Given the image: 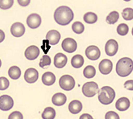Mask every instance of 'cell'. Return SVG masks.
<instances>
[{
    "label": "cell",
    "mask_w": 133,
    "mask_h": 119,
    "mask_svg": "<svg viewBox=\"0 0 133 119\" xmlns=\"http://www.w3.org/2000/svg\"><path fill=\"white\" fill-rule=\"evenodd\" d=\"M67 64V57L63 53H57L54 57V65L58 68H64Z\"/></svg>",
    "instance_id": "obj_16"
},
{
    "label": "cell",
    "mask_w": 133,
    "mask_h": 119,
    "mask_svg": "<svg viewBox=\"0 0 133 119\" xmlns=\"http://www.w3.org/2000/svg\"><path fill=\"white\" fill-rule=\"evenodd\" d=\"M54 19L59 25H68L74 19V12L69 6H59L54 13Z\"/></svg>",
    "instance_id": "obj_1"
},
{
    "label": "cell",
    "mask_w": 133,
    "mask_h": 119,
    "mask_svg": "<svg viewBox=\"0 0 133 119\" xmlns=\"http://www.w3.org/2000/svg\"><path fill=\"white\" fill-rule=\"evenodd\" d=\"M8 119H23V114L19 111H15L9 115Z\"/></svg>",
    "instance_id": "obj_34"
},
{
    "label": "cell",
    "mask_w": 133,
    "mask_h": 119,
    "mask_svg": "<svg viewBox=\"0 0 133 119\" xmlns=\"http://www.w3.org/2000/svg\"><path fill=\"white\" fill-rule=\"evenodd\" d=\"M18 1V3L22 6H27L29 5L31 0H17Z\"/></svg>",
    "instance_id": "obj_37"
},
{
    "label": "cell",
    "mask_w": 133,
    "mask_h": 119,
    "mask_svg": "<svg viewBox=\"0 0 133 119\" xmlns=\"http://www.w3.org/2000/svg\"><path fill=\"white\" fill-rule=\"evenodd\" d=\"M50 65H51V58L48 55H44L42 58L41 59L39 65H40V67L42 68H45V67L49 66Z\"/></svg>",
    "instance_id": "obj_30"
},
{
    "label": "cell",
    "mask_w": 133,
    "mask_h": 119,
    "mask_svg": "<svg viewBox=\"0 0 133 119\" xmlns=\"http://www.w3.org/2000/svg\"><path fill=\"white\" fill-rule=\"evenodd\" d=\"M113 68V64L110 60L104 59L99 63L98 65V69L100 71V73L103 75H107L110 74L111 72L112 71Z\"/></svg>",
    "instance_id": "obj_11"
},
{
    "label": "cell",
    "mask_w": 133,
    "mask_h": 119,
    "mask_svg": "<svg viewBox=\"0 0 133 119\" xmlns=\"http://www.w3.org/2000/svg\"><path fill=\"white\" fill-rule=\"evenodd\" d=\"M39 78V73L38 71L35 68H28L25 71L24 73V80L26 82L32 84L35 83Z\"/></svg>",
    "instance_id": "obj_12"
},
{
    "label": "cell",
    "mask_w": 133,
    "mask_h": 119,
    "mask_svg": "<svg viewBox=\"0 0 133 119\" xmlns=\"http://www.w3.org/2000/svg\"><path fill=\"white\" fill-rule=\"evenodd\" d=\"M125 2H129V1H131V0H124Z\"/></svg>",
    "instance_id": "obj_41"
},
{
    "label": "cell",
    "mask_w": 133,
    "mask_h": 119,
    "mask_svg": "<svg viewBox=\"0 0 133 119\" xmlns=\"http://www.w3.org/2000/svg\"><path fill=\"white\" fill-rule=\"evenodd\" d=\"M72 30L76 34H82L85 30V27L82 24V23L75 22L73 23V25H72Z\"/></svg>",
    "instance_id": "obj_27"
},
{
    "label": "cell",
    "mask_w": 133,
    "mask_h": 119,
    "mask_svg": "<svg viewBox=\"0 0 133 119\" xmlns=\"http://www.w3.org/2000/svg\"><path fill=\"white\" fill-rule=\"evenodd\" d=\"M133 71V60L129 57L121 58L116 64V73L119 76L126 77Z\"/></svg>",
    "instance_id": "obj_2"
},
{
    "label": "cell",
    "mask_w": 133,
    "mask_h": 119,
    "mask_svg": "<svg viewBox=\"0 0 133 119\" xmlns=\"http://www.w3.org/2000/svg\"><path fill=\"white\" fill-rule=\"evenodd\" d=\"M8 75L12 80H18L21 76V70L17 66H12L8 70Z\"/></svg>",
    "instance_id": "obj_22"
},
{
    "label": "cell",
    "mask_w": 133,
    "mask_h": 119,
    "mask_svg": "<svg viewBox=\"0 0 133 119\" xmlns=\"http://www.w3.org/2000/svg\"><path fill=\"white\" fill-rule=\"evenodd\" d=\"M14 106V101L8 95H3L0 97V109L8 111Z\"/></svg>",
    "instance_id": "obj_7"
},
{
    "label": "cell",
    "mask_w": 133,
    "mask_h": 119,
    "mask_svg": "<svg viewBox=\"0 0 133 119\" xmlns=\"http://www.w3.org/2000/svg\"><path fill=\"white\" fill-rule=\"evenodd\" d=\"M1 65H2V61H1V60H0V68H1Z\"/></svg>",
    "instance_id": "obj_40"
},
{
    "label": "cell",
    "mask_w": 133,
    "mask_h": 119,
    "mask_svg": "<svg viewBox=\"0 0 133 119\" xmlns=\"http://www.w3.org/2000/svg\"><path fill=\"white\" fill-rule=\"evenodd\" d=\"M82 109V104L80 101L74 100L69 103V112L73 114H77L80 113Z\"/></svg>",
    "instance_id": "obj_19"
},
{
    "label": "cell",
    "mask_w": 133,
    "mask_h": 119,
    "mask_svg": "<svg viewBox=\"0 0 133 119\" xmlns=\"http://www.w3.org/2000/svg\"><path fill=\"white\" fill-rule=\"evenodd\" d=\"M128 26L126 23H120V24L117 27V33L119 36H126L128 33Z\"/></svg>",
    "instance_id": "obj_29"
},
{
    "label": "cell",
    "mask_w": 133,
    "mask_h": 119,
    "mask_svg": "<svg viewBox=\"0 0 133 119\" xmlns=\"http://www.w3.org/2000/svg\"><path fill=\"white\" fill-rule=\"evenodd\" d=\"M130 101L128 97H121L115 103L116 109L119 111H126L130 107Z\"/></svg>",
    "instance_id": "obj_18"
},
{
    "label": "cell",
    "mask_w": 133,
    "mask_h": 119,
    "mask_svg": "<svg viewBox=\"0 0 133 119\" xmlns=\"http://www.w3.org/2000/svg\"><path fill=\"white\" fill-rule=\"evenodd\" d=\"M14 0H0V9L8 10L13 6Z\"/></svg>",
    "instance_id": "obj_31"
},
{
    "label": "cell",
    "mask_w": 133,
    "mask_h": 119,
    "mask_svg": "<svg viewBox=\"0 0 133 119\" xmlns=\"http://www.w3.org/2000/svg\"><path fill=\"white\" fill-rule=\"evenodd\" d=\"M119 14L117 11H112L107 16V23H109V24H115V23L119 20Z\"/></svg>",
    "instance_id": "obj_26"
},
{
    "label": "cell",
    "mask_w": 133,
    "mask_h": 119,
    "mask_svg": "<svg viewBox=\"0 0 133 119\" xmlns=\"http://www.w3.org/2000/svg\"><path fill=\"white\" fill-rule=\"evenodd\" d=\"M11 33L15 37H21L25 33V27L21 23H14L11 27Z\"/></svg>",
    "instance_id": "obj_13"
},
{
    "label": "cell",
    "mask_w": 133,
    "mask_h": 119,
    "mask_svg": "<svg viewBox=\"0 0 133 119\" xmlns=\"http://www.w3.org/2000/svg\"><path fill=\"white\" fill-rule=\"evenodd\" d=\"M56 117V111L52 107H47L42 113L43 119H54Z\"/></svg>",
    "instance_id": "obj_23"
},
{
    "label": "cell",
    "mask_w": 133,
    "mask_h": 119,
    "mask_svg": "<svg viewBox=\"0 0 133 119\" xmlns=\"http://www.w3.org/2000/svg\"><path fill=\"white\" fill-rule=\"evenodd\" d=\"M27 24L28 26L32 28L36 29L40 27L41 24V18L38 14H31L27 18Z\"/></svg>",
    "instance_id": "obj_10"
},
{
    "label": "cell",
    "mask_w": 133,
    "mask_h": 119,
    "mask_svg": "<svg viewBox=\"0 0 133 119\" xmlns=\"http://www.w3.org/2000/svg\"><path fill=\"white\" fill-rule=\"evenodd\" d=\"M39 55H40V49H39L38 47L35 45L29 46L24 52L25 57L29 60H36L39 57Z\"/></svg>",
    "instance_id": "obj_14"
},
{
    "label": "cell",
    "mask_w": 133,
    "mask_h": 119,
    "mask_svg": "<svg viewBox=\"0 0 133 119\" xmlns=\"http://www.w3.org/2000/svg\"><path fill=\"white\" fill-rule=\"evenodd\" d=\"M85 55L90 60H97L101 55V52L99 50V48L97 46H89L87 49H85Z\"/></svg>",
    "instance_id": "obj_9"
},
{
    "label": "cell",
    "mask_w": 133,
    "mask_h": 119,
    "mask_svg": "<svg viewBox=\"0 0 133 119\" xmlns=\"http://www.w3.org/2000/svg\"><path fill=\"white\" fill-rule=\"evenodd\" d=\"M41 47H42L44 52L46 55L47 52H48L49 51V49H50V44H49V40H47V39H44V40H43V45H42Z\"/></svg>",
    "instance_id": "obj_35"
},
{
    "label": "cell",
    "mask_w": 133,
    "mask_h": 119,
    "mask_svg": "<svg viewBox=\"0 0 133 119\" xmlns=\"http://www.w3.org/2000/svg\"><path fill=\"white\" fill-rule=\"evenodd\" d=\"M115 97V92L110 86H104L98 91V101L103 105H110Z\"/></svg>",
    "instance_id": "obj_3"
},
{
    "label": "cell",
    "mask_w": 133,
    "mask_h": 119,
    "mask_svg": "<svg viewBox=\"0 0 133 119\" xmlns=\"http://www.w3.org/2000/svg\"><path fill=\"white\" fill-rule=\"evenodd\" d=\"M105 119H120L119 114L114 111H109L105 115Z\"/></svg>",
    "instance_id": "obj_33"
},
{
    "label": "cell",
    "mask_w": 133,
    "mask_h": 119,
    "mask_svg": "<svg viewBox=\"0 0 133 119\" xmlns=\"http://www.w3.org/2000/svg\"><path fill=\"white\" fill-rule=\"evenodd\" d=\"M79 119H94V118L89 114H83L82 115H81V117H79Z\"/></svg>",
    "instance_id": "obj_38"
},
{
    "label": "cell",
    "mask_w": 133,
    "mask_h": 119,
    "mask_svg": "<svg viewBox=\"0 0 133 119\" xmlns=\"http://www.w3.org/2000/svg\"><path fill=\"white\" fill-rule=\"evenodd\" d=\"M119 49V44L115 39H109L105 45V52L106 54L109 57L115 55Z\"/></svg>",
    "instance_id": "obj_8"
},
{
    "label": "cell",
    "mask_w": 133,
    "mask_h": 119,
    "mask_svg": "<svg viewBox=\"0 0 133 119\" xmlns=\"http://www.w3.org/2000/svg\"><path fill=\"white\" fill-rule=\"evenodd\" d=\"M84 58L81 55H75L71 59V65L75 68H79L84 65Z\"/></svg>",
    "instance_id": "obj_21"
},
{
    "label": "cell",
    "mask_w": 133,
    "mask_h": 119,
    "mask_svg": "<svg viewBox=\"0 0 133 119\" xmlns=\"http://www.w3.org/2000/svg\"><path fill=\"white\" fill-rule=\"evenodd\" d=\"M10 82L4 76L0 77V90H5L9 87Z\"/></svg>",
    "instance_id": "obj_32"
},
{
    "label": "cell",
    "mask_w": 133,
    "mask_h": 119,
    "mask_svg": "<svg viewBox=\"0 0 133 119\" xmlns=\"http://www.w3.org/2000/svg\"><path fill=\"white\" fill-rule=\"evenodd\" d=\"M98 92V85L96 82L90 81L85 83L82 86V93L87 97H93Z\"/></svg>",
    "instance_id": "obj_4"
},
{
    "label": "cell",
    "mask_w": 133,
    "mask_h": 119,
    "mask_svg": "<svg viewBox=\"0 0 133 119\" xmlns=\"http://www.w3.org/2000/svg\"><path fill=\"white\" fill-rule=\"evenodd\" d=\"M124 88L127 89L128 90L133 91V80L127 81L124 83Z\"/></svg>",
    "instance_id": "obj_36"
},
{
    "label": "cell",
    "mask_w": 133,
    "mask_h": 119,
    "mask_svg": "<svg viewBox=\"0 0 133 119\" xmlns=\"http://www.w3.org/2000/svg\"><path fill=\"white\" fill-rule=\"evenodd\" d=\"M95 74H96V69L92 65L87 66L83 70V75L85 78H87V79L93 78L95 76Z\"/></svg>",
    "instance_id": "obj_24"
},
{
    "label": "cell",
    "mask_w": 133,
    "mask_h": 119,
    "mask_svg": "<svg viewBox=\"0 0 133 119\" xmlns=\"http://www.w3.org/2000/svg\"><path fill=\"white\" fill-rule=\"evenodd\" d=\"M131 34H132V36H133V27H132V30H131Z\"/></svg>",
    "instance_id": "obj_42"
},
{
    "label": "cell",
    "mask_w": 133,
    "mask_h": 119,
    "mask_svg": "<svg viewBox=\"0 0 133 119\" xmlns=\"http://www.w3.org/2000/svg\"><path fill=\"white\" fill-rule=\"evenodd\" d=\"M5 39V33L3 32V31L0 30V43H2Z\"/></svg>",
    "instance_id": "obj_39"
},
{
    "label": "cell",
    "mask_w": 133,
    "mask_h": 119,
    "mask_svg": "<svg viewBox=\"0 0 133 119\" xmlns=\"http://www.w3.org/2000/svg\"><path fill=\"white\" fill-rule=\"evenodd\" d=\"M59 85L62 89L65 91H70L74 88L75 81L73 76L69 75H64L60 78Z\"/></svg>",
    "instance_id": "obj_5"
},
{
    "label": "cell",
    "mask_w": 133,
    "mask_h": 119,
    "mask_svg": "<svg viewBox=\"0 0 133 119\" xmlns=\"http://www.w3.org/2000/svg\"><path fill=\"white\" fill-rule=\"evenodd\" d=\"M61 47H62V49H63L65 52H66L68 53H72L77 50V44L74 39L66 38L64 39L63 42H62Z\"/></svg>",
    "instance_id": "obj_6"
},
{
    "label": "cell",
    "mask_w": 133,
    "mask_h": 119,
    "mask_svg": "<svg viewBox=\"0 0 133 119\" xmlns=\"http://www.w3.org/2000/svg\"><path fill=\"white\" fill-rule=\"evenodd\" d=\"M66 101H67L66 96L64 93H55L52 97V104L57 106H61L65 105Z\"/></svg>",
    "instance_id": "obj_17"
},
{
    "label": "cell",
    "mask_w": 133,
    "mask_h": 119,
    "mask_svg": "<svg viewBox=\"0 0 133 119\" xmlns=\"http://www.w3.org/2000/svg\"><path fill=\"white\" fill-rule=\"evenodd\" d=\"M56 81V76L52 73L51 72H47L43 74L42 76V82L44 85L47 86H50L53 85Z\"/></svg>",
    "instance_id": "obj_20"
},
{
    "label": "cell",
    "mask_w": 133,
    "mask_h": 119,
    "mask_svg": "<svg viewBox=\"0 0 133 119\" xmlns=\"http://www.w3.org/2000/svg\"><path fill=\"white\" fill-rule=\"evenodd\" d=\"M83 19L85 23H89V24H93V23L97 22L98 16H97L96 14L93 13V12H87L84 15Z\"/></svg>",
    "instance_id": "obj_25"
},
{
    "label": "cell",
    "mask_w": 133,
    "mask_h": 119,
    "mask_svg": "<svg viewBox=\"0 0 133 119\" xmlns=\"http://www.w3.org/2000/svg\"><path fill=\"white\" fill-rule=\"evenodd\" d=\"M122 16L125 20L130 21L133 19V9L128 7V8H125L122 11Z\"/></svg>",
    "instance_id": "obj_28"
},
{
    "label": "cell",
    "mask_w": 133,
    "mask_h": 119,
    "mask_svg": "<svg viewBox=\"0 0 133 119\" xmlns=\"http://www.w3.org/2000/svg\"><path fill=\"white\" fill-rule=\"evenodd\" d=\"M46 39L49 40L50 45H56L61 39V34L59 31L56 30L49 31L46 35Z\"/></svg>",
    "instance_id": "obj_15"
}]
</instances>
